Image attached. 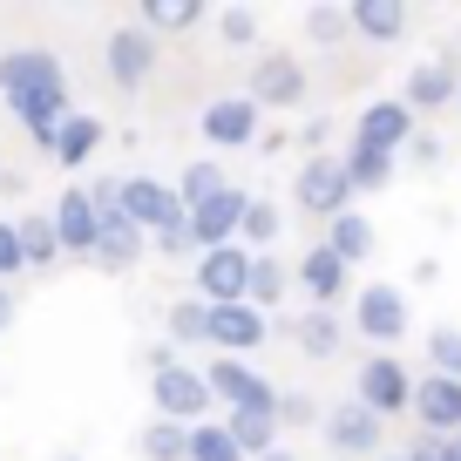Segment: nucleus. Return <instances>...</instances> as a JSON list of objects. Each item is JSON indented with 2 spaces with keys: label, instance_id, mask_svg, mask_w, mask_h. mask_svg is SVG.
<instances>
[{
  "label": "nucleus",
  "instance_id": "f257e3e1",
  "mask_svg": "<svg viewBox=\"0 0 461 461\" xmlns=\"http://www.w3.org/2000/svg\"><path fill=\"white\" fill-rule=\"evenodd\" d=\"M0 102L28 122V136L41 149H55L61 122H68V75H61V61L48 55V48H7L0 55Z\"/></svg>",
  "mask_w": 461,
  "mask_h": 461
},
{
  "label": "nucleus",
  "instance_id": "f03ea898",
  "mask_svg": "<svg viewBox=\"0 0 461 461\" xmlns=\"http://www.w3.org/2000/svg\"><path fill=\"white\" fill-rule=\"evenodd\" d=\"M353 401H360L374 420L414 414V374L401 366V353H366L360 374H353Z\"/></svg>",
  "mask_w": 461,
  "mask_h": 461
},
{
  "label": "nucleus",
  "instance_id": "7ed1b4c3",
  "mask_svg": "<svg viewBox=\"0 0 461 461\" xmlns=\"http://www.w3.org/2000/svg\"><path fill=\"white\" fill-rule=\"evenodd\" d=\"M203 380H211V401L224 407V414H278V387L251 360H224V353H217V360L203 366Z\"/></svg>",
  "mask_w": 461,
  "mask_h": 461
},
{
  "label": "nucleus",
  "instance_id": "20e7f679",
  "mask_svg": "<svg viewBox=\"0 0 461 461\" xmlns=\"http://www.w3.org/2000/svg\"><path fill=\"white\" fill-rule=\"evenodd\" d=\"M149 401H157V420H176V428H197V420H211V380H203V366H163V374H149Z\"/></svg>",
  "mask_w": 461,
  "mask_h": 461
},
{
  "label": "nucleus",
  "instance_id": "39448f33",
  "mask_svg": "<svg viewBox=\"0 0 461 461\" xmlns=\"http://www.w3.org/2000/svg\"><path fill=\"white\" fill-rule=\"evenodd\" d=\"M353 332L374 339L380 353H393V346L407 339V292L387 285V278H380V285H360L353 292Z\"/></svg>",
  "mask_w": 461,
  "mask_h": 461
},
{
  "label": "nucleus",
  "instance_id": "423d86ee",
  "mask_svg": "<svg viewBox=\"0 0 461 461\" xmlns=\"http://www.w3.org/2000/svg\"><path fill=\"white\" fill-rule=\"evenodd\" d=\"M292 197H299L305 217H326V224H332L339 211H353V184H346L339 157H305L299 176H292Z\"/></svg>",
  "mask_w": 461,
  "mask_h": 461
},
{
  "label": "nucleus",
  "instance_id": "0eeeda50",
  "mask_svg": "<svg viewBox=\"0 0 461 461\" xmlns=\"http://www.w3.org/2000/svg\"><path fill=\"white\" fill-rule=\"evenodd\" d=\"M190 278H197V299H203V305H238V299H245V285H251V251H245V245L197 251Z\"/></svg>",
  "mask_w": 461,
  "mask_h": 461
},
{
  "label": "nucleus",
  "instance_id": "6e6552de",
  "mask_svg": "<svg viewBox=\"0 0 461 461\" xmlns=\"http://www.w3.org/2000/svg\"><path fill=\"white\" fill-rule=\"evenodd\" d=\"M353 143H360V149H380V157H407V143H414V109H407L401 95L366 102V109L353 115Z\"/></svg>",
  "mask_w": 461,
  "mask_h": 461
},
{
  "label": "nucleus",
  "instance_id": "1a4fd4ad",
  "mask_svg": "<svg viewBox=\"0 0 461 461\" xmlns=\"http://www.w3.org/2000/svg\"><path fill=\"white\" fill-rule=\"evenodd\" d=\"M157 61H163V48H157V34H143V28H115L109 41H102V68H109L115 88H143L149 75H157Z\"/></svg>",
  "mask_w": 461,
  "mask_h": 461
},
{
  "label": "nucleus",
  "instance_id": "9d476101",
  "mask_svg": "<svg viewBox=\"0 0 461 461\" xmlns=\"http://www.w3.org/2000/svg\"><path fill=\"white\" fill-rule=\"evenodd\" d=\"M272 339V319L258 312V305H211V346L224 353V360H251L258 346Z\"/></svg>",
  "mask_w": 461,
  "mask_h": 461
},
{
  "label": "nucleus",
  "instance_id": "9b49d317",
  "mask_svg": "<svg viewBox=\"0 0 461 461\" xmlns=\"http://www.w3.org/2000/svg\"><path fill=\"white\" fill-rule=\"evenodd\" d=\"M258 102L251 95H217V102H203V143L211 149H245V143H258Z\"/></svg>",
  "mask_w": 461,
  "mask_h": 461
},
{
  "label": "nucleus",
  "instance_id": "f8f14e48",
  "mask_svg": "<svg viewBox=\"0 0 461 461\" xmlns=\"http://www.w3.org/2000/svg\"><path fill=\"white\" fill-rule=\"evenodd\" d=\"M414 420H420V434H434V441H455L461 434V380L420 374L414 380Z\"/></svg>",
  "mask_w": 461,
  "mask_h": 461
},
{
  "label": "nucleus",
  "instance_id": "ddd939ff",
  "mask_svg": "<svg viewBox=\"0 0 461 461\" xmlns=\"http://www.w3.org/2000/svg\"><path fill=\"white\" fill-rule=\"evenodd\" d=\"M319 434H326V447H332L339 461H346V455H360V461H380V434H387V428H380V420L366 414L360 401H339V407L326 414V428H319Z\"/></svg>",
  "mask_w": 461,
  "mask_h": 461
},
{
  "label": "nucleus",
  "instance_id": "4468645a",
  "mask_svg": "<svg viewBox=\"0 0 461 461\" xmlns=\"http://www.w3.org/2000/svg\"><path fill=\"white\" fill-rule=\"evenodd\" d=\"M245 203H251V190H217L211 203H197V211H184L190 217V238H197V251H217V245H238V224H245Z\"/></svg>",
  "mask_w": 461,
  "mask_h": 461
},
{
  "label": "nucleus",
  "instance_id": "2eb2a0df",
  "mask_svg": "<svg viewBox=\"0 0 461 461\" xmlns=\"http://www.w3.org/2000/svg\"><path fill=\"white\" fill-rule=\"evenodd\" d=\"M245 95L258 102V109H299L305 102V61L299 55H258Z\"/></svg>",
  "mask_w": 461,
  "mask_h": 461
},
{
  "label": "nucleus",
  "instance_id": "dca6fc26",
  "mask_svg": "<svg viewBox=\"0 0 461 461\" xmlns=\"http://www.w3.org/2000/svg\"><path fill=\"white\" fill-rule=\"evenodd\" d=\"M401 102H407L414 115H434V109H447V102H461V55L420 61V68L401 82Z\"/></svg>",
  "mask_w": 461,
  "mask_h": 461
},
{
  "label": "nucleus",
  "instance_id": "f3484780",
  "mask_svg": "<svg viewBox=\"0 0 461 461\" xmlns=\"http://www.w3.org/2000/svg\"><path fill=\"white\" fill-rule=\"evenodd\" d=\"M122 217H130L136 230H149V238H157L163 224H176V217H184L176 184H157V176H122Z\"/></svg>",
  "mask_w": 461,
  "mask_h": 461
},
{
  "label": "nucleus",
  "instance_id": "a211bd4d",
  "mask_svg": "<svg viewBox=\"0 0 461 461\" xmlns=\"http://www.w3.org/2000/svg\"><path fill=\"white\" fill-rule=\"evenodd\" d=\"M48 217H55V238H61V251H68V258H88V251H95L102 211L88 203V190H61V203H55Z\"/></svg>",
  "mask_w": 461,
  "mask_h": 461
},
{
  "label": "nucleus",
  "instance_id": "6ab92c4d",
  "mask_svg": "<svg viewBox=\"0 0 461 461\" xmlns=\"http://www.w3.org/2000/svg\"><path fill=\"white\" fill-rule=\"evenodd\" d=\"M143 258H149V230H136L122 211L102 217V238H95V251H88V265H95V272H130V265H143Z\"/></svg>",
  "mask_w": 461,
  "mask_h": 461
},
{
  "label": "nucleus",
  "instance_id": "aec40b11",
  "mask_svg": "<svg viewBox=\"0 0 461 461\" xmlns=\"http://www.w3.org/2000/svg\"><path fill=\"white\" fill-rule=\"evenodd\" d=\"M292 278L305 285V299H312L319 312H332V305H339L346 292H353V265H339L326 245H312V251H305V258H299V272H292Z\"/></svg>",
  "mask_w": 461,
  "mask_h": 461
},
{
  "label": "nucleus",
  "instance_id": "412c9836",
  "mask_svg": "<svg viewBox=\"0 0 461 461\" xmlns=\"http://www.w3.org/2000/svg\"><path fill=\"white\" fill-rule=\"evenodd\" d=\"M346 21H353V34L360 41H374V48H393L407 34V7L401 0H353L346 7Z\"/></svg>",
  "mask_w": 461,
  "mask_h": 461
},
{
  "label": "nucleus",
  "instance_id": "4be33fe9",
  "mask_svg": "<svg viewBox=\"0 0 461 461\" xmlns=\"http://www.w3.org/2000/svg\"><path fill=\"white\" fill-rule=\"evenodd\" d=\"M102 143H109V122L88 115V109H75L68 122H61V136H55V163H61V170H82Z\"/></svg>",
  "mask_w": 461,
  "mask_h": 461
},
{
  "label": "nucleus",
  "instance_id": "5701e85b",
  "mask_svg": "<svg viewBox=\"0 0 461 461\" xmlns=\"http://www.w3.org/2000/svg\"><path fill=\"white\" fill-rule=\"evenodd\" d=\"M374 245H380V238H374V224H366V211H339L326 224V251L339 265H366V258H374Z\"/></svg>",
  "mask_w": 461,
  "mask_h": 461
},
{
  "label": "nucleus",
  "instance_id": "b1692460",
  "mask_svg": "<svg viewBox=\"0 0 461 461\" xmlns=\"http://www.w3.org/2000/svg\"><path fill=\"white\" fill-rule=\"evenodd\" d=\"M211 21V7L203 0H143V14H136V28L143 34H190Z\"/></svg>",
  "mask_w": 461,
  "mask_h": 461
},
{
  "label": "nucleus",
  "instance_id": "393cba45",
  "mask_svg": "<svg viewBox=\"0 0 461 461\" xmlns=\"http://www.w3.org/2000/svg\"><path fill=\"white\" fill-rule=\"evenodd\" d=\"M285 332H292V346H299L305 360H332V353H339V339H346V326L332 312H305V319H285Z\"/></svg>",
  "mask_w": 461,
  "mask_h": 461
},
{
  "label": "nucleus",
  "instance_id": "a878e982",
  "mask_svg": "<svg viewBox=\"0 0 461 461\" xmlns=\"http://www.w3.org/2000/svg\"><path fill=\"white\" fill-rule=\"evenodd\" d=\"M285 285H292V272L272 258V251H251V285H245V305H258L265 319L285 305Z\"/></svg>",
  "mask_w": 461,
  "mask_h": 461
},
{
  "label": "nucleus",
  "instance_id": "bb28decb",
  "mask_svg": "<svg viewBox=\"0 0 461 461\" xmlns=\"http://www.w3.org/2000/svg\"><path fill=\"white\" fill-rule=\"evenodd\" d=\"M339 170H346V184H353V197H374V190L393 184V157H380V149H360V143H346Z\"/></svg>",
  "mask_w": 461,
  "mask_h": 461
},
{
  "label": "nucleus",
  "instance_id": "cd10ccee",
  "mask_svg": "<svg viewBox=\"0 0 461 461\" xmlns=\"http://www.w3.org/2000/svg\"><path fill=\"white\" fill-rule=\"evenodd\" d=\"M217 190H230V176H224V163H217V157H197V163H184V170H176V203H184V211L211 203Z\"/></svg>",
  "mask_w": 461,
  "mask_h": 461
},
{
  "label": "nucleus",
  "instance_id": "c85d7f7f",
  "mask_svg": "<svg viewBox=\"0 0 461 461\" xmlns=\"http://www.w3.org/2000/svg\"><path fill=\"white\" fill-rule=\"evenodd\" d=\"M224 434L238 441L245 461H265L278 447V414H224Z\"/></svg>",
  "mask_w": 461,
  "mask_h": 461
},
{
  "label": "nucleus",
  "instance_id": "c756f323",
  "mask_svg": "<svg viewBox=\"0 0 461 461\" xmlns=\"http://www.w3.org/2000/svg\"><path fill=\"white\" fill-rule=\"evenodd\" d=\"M14 230H21V258H28V272H41V265L61 258V238H55V217H48V211L14 217Z\"/></svg>",
  "mask_w": 461,
  "mask_h": 461
},
{
  "label": "nucleus",
  "instance_id": "7c9ffc66",
  "mask_svg": "<svg viewBox=\"0 0 461 461\" xmlns=\"http://www.w3.org/2000/svg\"><path fill=\"white\" fill-rule=\"evenodd\" d=\"M170 346L184 353V346H211V305L203 299H176L170 305Z\"/></svg>",
  "mask_w": 461,
  "mask_h": 461
},
{
  "label": "nucleus",
  "instance_id": "2f4dec72",
  "mask_svg": "<svg viewBox=\"0 0 461 461\" xmlns=\"http://www.w3.org/2000/svg\"><path fill=\"white\" fill-rule=\"evenodd\" d=\"M278 224H285V217H278V203H272V197H251V203H245V224H238V245H245V251H272Z\"/></svg>",
  "mask_w": 461,
  "mask_h": 461
},
{
  "label": "nucleus",
  "instance_id": "473e14b6",
  "mask_svg": "<svg viewBox=\"0 0 461 461\" xmlns=\"http://www.w3.org/2000/svg\"><path fill=\"white\" fill-rule=\"evenodd\" d=\"M136 447H143V461H190V428H176V420H149Z\"/></svg>",
  "mask_w": 461,
  "mask_h": 461
},
{
  "label": "nucleus",
  "instance_id": "72a5a7b5",
  "mask_svg": "<svg viewBox=\"0 0 461 461\" xmlns=\"http://www.w3.org/2000/svg\"><path fill=\"white\" fill-rule=\"evenodd\" d=\"M190 461H245V455H238V441L224 434V420H197V428H190Z\"/></svg>",
  "mask_w": 461,
  "mask_h": 461
},
{
  "label": "nucleus",
  "instance_id": "f704fd0d",
  "mask_svg": "<svg viewBox=\"0 0 461 461\" xmlns=\"http://www.w3.org/2000/svg\"><path fill=\"white\" fill-rule=\"evenodd\" d=\"M428 374L461 380V326H434L428 332Z\"/></svg>",
  "mask_w": 461,
  "mask_h": 461
},
{
  "label": "nucleus",
  "instance_id": "c9c22d12",
  "mask_svg": "<svg viewBox=\"0 0 461 461\" xmlns=\"http://www.w3.org/2000/svg\"><path fill=\"white\" fill-rule=\"evenodd\" d=\"M258 7H217V34H224V48H258Z\"/></svg>",
  "mask_w": 461,
  "mask_h": 461
},
{
  "label": "nucleus",
  "instance_id": "e433bc0d",
  "mask_svg": "<svg viewBox=\"0 0 461 461\" xmlns=\"http://www.w3.org/2000/svg\"><path fill=\"white\" fill-rule=\"evenodd\" d=\"M305 34L319 48H332L339 34H353V21H346V7H305Z\"/></svg>",
  "mask_w": 461,
  "mask_h": 461
},
{
  "label": "nucleus",
  "instance_id": "4c0bfd02",
  "mask_svg": "<svg viewBox=\"0 0 461 461\" xmlns=\"http://www.w3.org/2000/svg\"><path fill=\"white\" fill-rule=\"evenodd\" d=\"M149 245L163 251V258H197V238H190V217H176V224H163Z\"/></svg>",
  "mask_w": 461,
  "mask_h": 461
},
{
  "label": "nucleus",
  "instance_id": "58836bf2",
  "mask_svg": "<svg viewBox=\"0 0 461 461\" xmlns=\"http://www.w3.org/2000/svg\"><path fill=\"white\" fill-rule=\"evenodd\" d=\"M14 272H28V258H21V230H14V217H0V285H14Z\"/></svg>",
  "mask_w": 461,
  "mask_h": 461
},
{
  "label": "nucleus",
  "instance_id": "ea45409f",
  "mask_svg": "<svg viewBox=\"0 0 461 461\" xmlns=\"http://www.w3.org/2000/svg\"><path fill=\"white\" fill-rule=\"evenodd\" d=\"M88 203H95L102 217H115L122 211V176H95V184H88Z\"/></svg>",
  "mask_w": 461,
  "mask_h": 461
},
{
  "label": "nucleus",
  "instance_id": "a19ab883",
  "mask_svg": "<svg viewBox=\"0 0 461 461\" xmlns=\"http://www.w3.org/2000/svg\"><path fill=\"white\" fill-rule=\"evenodd\" d=\"M407 157H414V163H441V136L414 130V143H407Z\"/></svg>",
  "mask_w": 461,
  "mask_h": 461
},
{
  "label": "nucleus",
  "instance_id": "79ce46f5",
  "mask_svg": "<svg viewBox=\"0 0 461 461\" xmlns=\"http://www.w3.org/2000/svg\"><path fill=\"white\" fill-rule=\"evenodd\" d=\"M278 420H312V401L305 393H278Z\"/></svg>",
  "mask_w": 461,
  "mask_h": 461
},
{
  "label": "nucleus",
  "instance_id": "37998d69",
  "mask_svg": "<svg viewBox=\"0 0 461 461\" xmlns=\"http://www.w3.org/2000/svg\"><path fill=\"white\" fill-rule=\"evenodd\" d=\"M401 461H441V441H434V434H414V441H407V455Z\"/></svg>",
  "mask_w": 461,
  "mask_h": 461
},
{
  "label": "nucleus",
  "instance_id": "c03bdc74",
  "mask_svg": "<svg viewBox=\"0 0 461 461\" xmlns=\"http://www.w3.org/2000/svg\"><path fill=\"white\" fill-rule=\"evenodd\" d=\"M326 136H332V122H326V115H312V122H305V149H326Z\"/></svg>",
  "mask_w": 461,
  "mask_h": 461
},
{
  "label": "nucleus",
  "instance_id": "a18cd8bd",
  "mask_svg": "<svg viewBox=\"0 0 461 461\" xmlns=\"http://www.w3.org/2000/svg\"><path fill=\"white\" fill-rule=\"evenodd\" d=\"M14 326V285H0V332Z\"/></svg>",
  "mask_w": 461,
  "mask_h": 461
},
{
  "label": "nucleus",
  "instance_id": "49530a36",
  "mask_svg": "<svg viewBox=\"0 0 461 461\" xmlns=\"http://www.w3.org/2000/svg\"><path fill=\"white\" fill-rule=\"evenodd\" d=\"M441 461H461V434H455V441H441Z\"/></svg>",
  "mask_w": 461,
  "mask_h": 461
},
{
  "label": "nucleus",
  "instance_id": "de8ad7c7",
  "mask_svg": "<svg viewBox=\"0 0 461 461\" xmlns=\"http://www.w3.org/2000/svg\"><path fill=\"white\" fill-rule=\"evenodd\" d=\"M265 461H299V455H292V447H272V455H265Z\"/></svg>",
  "mask_w": 461,
  "mask_h": 461
},
{
  "label": "nucleus",
  "instance_id": "09e8293b",
  "mask_svg": "<svg viewBox=\"0 0 461 461\" xmlns=\"http://www.w3.org/2000/svg\"><path fill=\"white\" fill-rule=\"evenodd\" d=\"M380 461H401V455H380Z\"/></svg>",
  "mask_w": 461,
  "mask_h": 461
},
{
  "label": "nucleus",
  "instance_id": "8fccbe9b",
  "mask_svg": "<svg viewBox=\"0 0 461 461\" xmlns=\"http://www.w3.org/2000/svg\"><path fill=\"white\" fill-rule=\"evenodd\" d=\"M55 461H75V455H55Z\"/></svg>",
  "mask_w": 461,
  "mask_h": 461
}]
</instances>
